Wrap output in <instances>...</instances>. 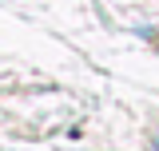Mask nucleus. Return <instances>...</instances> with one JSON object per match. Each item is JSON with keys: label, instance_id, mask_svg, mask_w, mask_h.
<instances>
[{"label": "nucleus", "instance_id": "obj_1", "mask_svg": "<svg viewBox=\"0 0 159 151\" xmlns=\"http://www.w3.org/2000/svg\"><path fill=\"white\" fill-rule=\"evenodd\" d=\"M155 151H159V143H155Z\"/></svg>", "mask_w": 159, "mask_h": 151}]
</instances>
